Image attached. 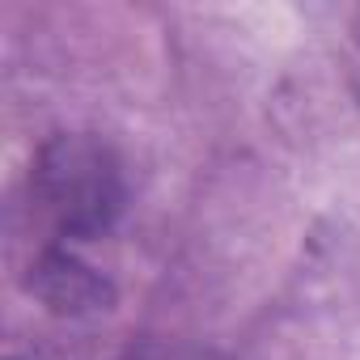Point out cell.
Listing matches in <instances>:
<instances>
[{"mask_svg": "<svg viewBox=\"0 0 360 360\" xmlns=\"http://www.w3.org/2000/svg\"><path fill=\"white\" fill-rule=\"evenodd\" d=\"M30 200L56 238L94 242L115 229L127 204L119 157L85 131L51 136L30 165Z\"/></svg>", "mask_w": 360, "mask_h": 360, "instance_id": "1", "label": "cell"}, {"mask_svg": "<svg viewBox=\"0 0 360 360\" xmlns=\"http://www.w3.org/2000/svg\"><path fill=\"white\" fill-rule=\"evenodd\" d=\"M26 288L56 314H98V309H110L115 301V288L102 271H94L89 263H81L68 246H47L34 263H30V276H26Z\"/></svg>", "mask_w": 360, "mask_h": 360, "instance_id": "2", "label": "cell"}, {"mask_svg": "<svg viewBox=\"0 0 360 360\" xmlns=\"http://www.w3.org/2000/svg\"><path fill=\"white\" fill-rule=\"evenodd\" d=\"M119 360H229L225 352H212V347H200V343H140L131 352H123Z\"/></svg>", "mask_w": 360, "mask_h": 360, "instance_id": "3", "label": "cell"}]
</instances>
